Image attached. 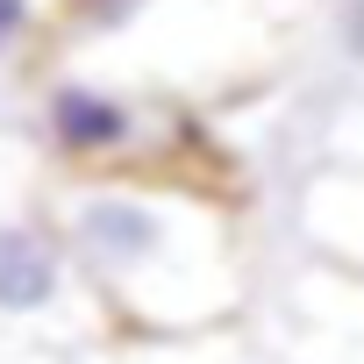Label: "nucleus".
<instances>
[{"label":"nucleus","instance_id":"nucleus-1","mask_svg":"<svg viewBox=\"0 0 364 364\" xmlns=\"http://www.w3.org/2000/svg\"><path fill=\"white\" fill-rule=\"evenodd\" d=\"M79 243L93 250V264L107 272H129V264H150L164 229H157V208H136V200H93L79 215Z\"/></svg>","mask_w":364,"mask_h":364},{"label":"nucleus","instance_id":"nucleus-2","mask_svg":"<svg viewBox=\"0 0 364 364\" xmlns=\"http://www.w3.org/2000/svg\"><path fill=\"white\" fill-rule=\"evenodd\" d=\"M58 300V257L15 229V222H0V314H36Z\"/></svg>","mask_w":364,"mask_h":364},{"label":"nucleus","instance_id":"nucleus-3","mask_svg":"<svg viewBox=\"0 0 364 364\" xmlns=\"http://www.w3.org/2000/svg\"><path fill=\"white\" fill-rule=\"evenodd\" d=\"M50 129L65 150H114L129 136V107L93 93V86H58L50 93Z\"/></svg>","mask_w":364,"mask_h":364},{"label":"nucleus","instance_id":"nucleus-4","mask_svg":"<svg viewBox=\"0 0 364 364\" xmlns=\"http://www.w3.org/2000/svg\"><path fill=\"white\" fill-rule=\"evenodd\" d=\"M136 8H143V0H86V15H93L100 29H122V22H129Z\"/></svg>","mask_w":364,"mask_h":364},{"label":"nucleus","instance_id":"nucleus-5","mask_svg":"<svg viewBox=\"0 0 364 364\" xmlns=\"http://www.w3.org/2000/svg\"><path fill=\"white\" fill-rule=\"evenodd\" d=\"M22 29H29V0H0V50H8Z\"/></svg>","mask_w":364,"mask_h":364},{"label":"nucleus","instance_id":"nucleus-6","mask_svg":"<svg viewBox=\"0 0 364 364\" xmlns=\"http://www.w3.org/2000/svg\"><path fill=\"white\" fill-rule=\"evenodd\" d=\"M343 36H350V50L364 58V0H357V8H350V29H343Z\"/></svg>","mask_w":364,"mask_h":364}]
</instances>
